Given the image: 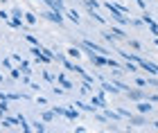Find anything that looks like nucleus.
I'll return each instance as SVG.
<instances>
[{"label":"nucleus","mask_w":158,"mask_h":133,"mask_svg":"<svg viewBox=\"0 0 158 133\" xmlns=\"http://www.w3.org/2000/svg\"><path fill=\"white\" fill-rule=\"evenodd\" d=\"M63 11H59V9H50V11H45L43 16H45L48 20H52V23H56V25H61L63 23V16H61Z\"/></svg>","instance_id":"1"},{"label":"nucleus","mask_w":158,"mask_h":133,"mask_svg":"<svg viewBox=\"0 0 158 133\" xmlns=\"http://www.w3.org/2000/svg\"><path fill=\"white\" fill-rule=\"evenodd\" d=\"M127 95H129V99H133V102H142V99H145V90H127Z\"/></svg>","instance_id":"2"},{"label":"nucleus","mask_w":158,"mask_h":133,"mask_svg":"<svg viewBox=\"0 0 158 133\" xmlns=\"http://www.w3.org/2000/svg\"><path fill=\"white\" fill-rule=\"evenodd\" d=\"M152 104H149V102H145V99H142L140 104H138V111H140V113H152Z\"/></svg>","instance_id":"3"},{"label":"nucleus","mask_w":158,"mask_h":133,"mask_svg":"<svg viewBox=\"0 0 158 133\" xmlns=\"http://www.w3.org/2000/svg\"><path fill=\"white\" fill-rule=\"evenodd\" d=\"M75 106H79L81 111H88V113H95V108H97L95 104H90V106H86V104H84V102H79V99L75 102Z\"/></svg>","instance_id":"4"},{"label":"nucleus","mask_w":158,"mask_h":133,"mask_svg":"<svg viewBox=\"0 0 158 133\" xmlns=\"http://www.w3.org/2000/svg\"><path fill=\"white\" fill-rule=\"evenodd\" d=\"M124 70H127V72H138V63H135V61H129V59H127Z\"/></svg>","instance_id":"5"},{"label":"nucleus","mask_w":158,"mask_h":133,"mask_svg":"<svg viewBox=\"0 0 158 133\" xmlns=\"http://www.w3.org/2000/svg\"><path fill=\"white\" fill-rule=\"evenodd\" d=\"M56 83H61L63 88H73V83H70V81H68L63 75H56Z\"/></svg>","instance_id":"6"},{"label":"nucleus","mask_w":158,"mask_h":133,"mask_svg":"<svg viewBox=\"0 0 158 133\" xmlns=\"http://www.w3.org/2000/svg\"><path fill=\"white\" fill-rule=\"evenodd\" d=\"M32 131H39V133H43V131H45V124H43V122H32Z\"/></svg>","instance_id":"7"},{"label":"nucleus","mask_w":158,"mask_h":133,"mask_svg":"<svg viewBox=\"0 0 158 133\" xmlns=\"http://www.w3.org/2000/svg\"><path fill=\"white\" fill-rule=\"evenodd\" d=\"M54 115H56L54 111H45V113H43V122H52V120H54Z\"/></svg>","instance_id":"8"},{"label":"nucleus","mask_w":158,"mask_h":133,"mask_svg":"<svg viewBox=\"0 0 158 133\" xmlns=\"http://www.w3.org/2000/svg\"><path fill=\"white\" fill-rule=\"evenodd\" d=\"M68 57H70V59H79V57H81V52H79L77 47H70V50H68Z\"/></svg>","instance_id":"9"},{"label":"nucleus","mask_w":158,"mask_h":133,"mask_svg":"<svg viewBox=\"0 0 158 133\" xmlns=\"http://www.w3.org/2000/svg\"><path fill=\"white\" fill-rule=\"evenodd\" d=\"M77 115H79V113H77V111H73V108H66V113H63V117H68V120H75Z\"/></svg>","instance_id":"10"},{"label":"nucleus","mask_w":158,"mask_h":133,"mask_svg":"<svg viewBox=\"0 0 158 133\" xmlns=\"http://www.w3.org/2000/svg\"><path fill=\"white\" fill-rule=\"evenodd\" d=\"M79 90H81V95H88V93H93V90H90V86H88V81H84L81 86H79Z\"/></svg>","instance_id":"11"},{"label":"nucleus","mask_w":158,"mask_h":133,"mask_svg":"<svg viewBox=\"0 0 158 133\" xmlns=\"http://www.w3.org/2000/svg\"><path fill=\"white\" fill-rule=\"evenodd\" d=\"M111 34H113L115 38H124V32H122L120 27H113V30H111Z\"/></svg>","instance_id":"12"},{"label":"nucleus","mask_w":158,"mask_h":133,"mask_svg":"<svg viewBox=\"0 0 158 133\" xmlns=\"http://www.w3.org/2000/svg\"><path fill=\"white\" fill-rule=\"evenodd\" d=\"M129 122H133L135 127H140V124H145V117H133L131 115V117H129Z\"/></svg>","instance_id":"13"},{"label":"nucleus","mask_w":158,"mask_h":133,"mask_svg":"<svg viewBox=\"0 0 158 133\" xmlns=\"http://www.w3.org/2000/svg\"><path fill=\"white\" fill-rule=\"evenodd\" d=\"M68 18H70V20H73V23H75V25L79 23V16H77V11H75V9H73V11H68Z\"/></svg>","instance_id":"14"},{"label":"nucleus","mask_w":158,"mask_h":133,"mask_svg":"<svg viewBox=\"0 0 158 133\" xmlns=\"http://www.w3.org/2000/svg\"><path fill=\"white\" fill-rule=\"evenodd\" d=\"M84 5L88 7V9H97V7H99V5L95 2V0H84Z\"/></svg>","instance_id":"15"},{"label":"nucleus","mask_w":158,"mask_h":133,"mask_svg":"<svg viewBox=\"0 0 158 133\" xmlns=\"http://www.w3.org/2000/svg\"><path fill=\"white\" fill-rule=\"evenodd\" d=\"M25 20L30 25H34V23H36V16H34V14H25Z\"/></svg>","instance_id":"16"},{"label":"nucleus","mask_w":158,"mask_h":133,"mask_svg":"<svg viewBox=\"0 0 158 133\" xmlns=\"http://www.w3.org/2000/svg\"><path fill=\"white\" fill-rule=\"evenodd\" d=\"M106 117H109V120H118V117H122L120 113H113V111H106Z\"/></svg>","instance_id":"17"},{"label":"nucleus","mask_w":158,"mask_h":133,"mask_svg":"<svg viewBox=\"0 0 158 133\" xmlns=\"http://www.w3.org/2000/svg\"><path fill=\"white\" fill-rule=\"evenodd\" d=\"M43 77H45L48 81H54V75H52V72H48V70H43Z\"/></svg>","instance_id":"18"},{"label":"nucleus","mask_w":158,"mask_h":133,"mask_svg":"<svg viewBox=\"0 0 158 133\" xmlns=\"http://www.w3.org/2000/svg\"><path fill=\"white\" fill-rule=\"evenodd\" d=\"M149 30H152V34H154V36H158V25H156V23H152V25H149Z\"/></svg>","instance_id":"19"},{"label":"nucleus","mask_w":158,"mask_h":133,"mask_svg":"<svg viewBox=\"0 0 158 133\" xmlns=\"http://www.w3.org/2000/svg\"><path fill=\"white\" fill-rule=\"evenodd\" d=\"M142 23H147V25H152L154 20H152V16H149V14H145V16H142Z\"/></svg>","instance_id":"20"},{"label":"nucleus","mask_w":158,"mask_h":133,"mask_svg":"<svg viewBox=\"0 0 158 133\" xmlns=\"http://www.w3.org/2000/svg\"><path fill=\"white\" fill-rule=\"evenodd\" d=\"M27 41H30V43H32V45H39V41H36V38H34V36H32V34H27Z\"/></svg>","instance_id":"21"},{"label":"nucleus","mask_w":158,"mask_h":133,"mask_svg":"<svg viewBox=\"0 0 158 133\" xmlns=\"http://www.w3.org/2000/svg\"><path fill=\"white\" fill-rule=\"evenodd\" d=\"M54 113H56V115H63V113H66V108H61V106H54Z\"/></svg>","instance_id":"22"},{"label":"nucleus","mask_w":158,"mask_h":133,"mask_svg":"<svg viewBox=\"0 0 158 133\" xmlns=\"http://www.w3.org/2000/svg\"><path fill=\"white\" fill-rule=\"evenodd\" d=\"M129 43H131V47H135V50H140V47H142V45L138 43V41H129Z\"/></svg>","instance_id":"23"},{"label":"nucleus","mask_w":158,"mask_h":133,"mask_svg":"<svg viewBox=\"0 0 158 133\" xmlns=\"http://www.w3.org/2000/svg\"><path fill=\"white\" fill-rule=\"evenodd\" d=\"M135 83H138V86H140V88H145V86H147V79H138V81H135Z\"/></svg>","instance_id":"24"},{"label":"nucleus","mask_w":158,"mask_h":133,"mask_svg":"<svg viewBox=\"0 0 158 133\" xmlns=\"http://www.w3.org/2000/svg\"><path fill=\"white\" fill-rule=\"evenodd\" d=\"M147 83H149V86H154V88H158V81L156 79H147Z\"/></svg>","instance_id":"25"},{"label":"nucleus","mask_w":158,"mask_h":133,"mask_svg":"<svg viewBox=\"0 0 158 133\" xmlns=\"http://www.w3.org/2000/svg\"><path fill=\"white\" fill-rule=\"evenodd\" d=\"M149 102H158V95H149Z\"/></svg>","instance_id":"26"}]
</instances>
